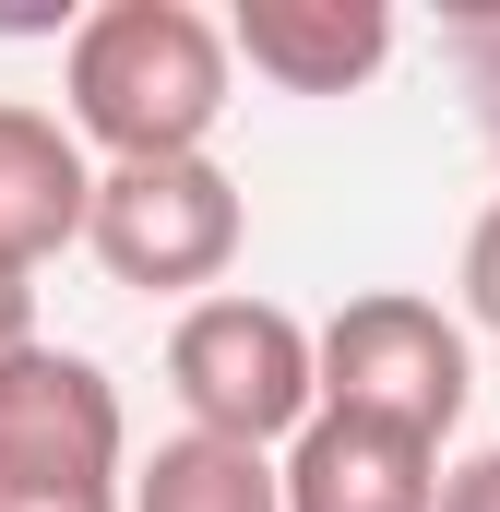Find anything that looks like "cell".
I'll return each mask as SVG.
<instances>
[{
	"label": "cell",
	"instance_id": "obj_1",
	"mask_svg": "<svg viewBox=\"0 0 500 512\" xmlns=\"http://www.w3.org/2000/svg\"><path fill=\"white\" fill-rule=\"evenodd\" d=\"M227 24L191 0H108L72 24L60 48V131L108 167H155V155H203L227 120Z\"/></svg>",
	"mask_w": 500,
	"mask_h": 512
},
{
	"label": "cell",
	"instance_id": "obj_13",
	"mask_svg": "<svg viewBox=\"0 0 500 512\" xmlns=\"http://www.w3.org/2000/svg\"><path fill=\"white\" fill-rule=\"evenodd\" d=\"M12 346H36V286L0 274V358H12Z\"/></svg>",
	"mask_w": 500,
	"mask_h": 512
},
{
	"label": "cell",
	"instance_id": "obj_9",
	"mask_svg": "<svg viewBox=\"0 0 500 512\" xmlns=\"http://www.w3.org/2000/svg\"><path fill=\"white\" fill-rule=\"evenodd\" d=\"M120 512H286V501H274V453L179 429V441H155L120 477Z\"/></svg>",
	"mask_w": 500,
	"mask_h": 512
},
{
	"label": "cell",
	"instance_id": "obj_12",
	"mask_svg": "<svg viewBox=\"0 0 500 512\" xmlns=\"http://www.w3.org/2000/svg\"><path fill=\"white\" fill-rule=\"evenodd\" d=\"M429 512H500V441H489V453H465V465H441Z\"/></svg>",
	"mask_w": 500,
	"mask_h": 512
},
{
	"label": "cell",
	"instance_id": "obj_6",
	"mask_svg": "<svg viewBox=\"0 0 500 512\" xmlns=\"http://www.w3.org/2000/svg\"><path fill=\"white\" fill-rule=\"evenodd\" d=\"M429 489H441V441L381 429V417H334V405H310V429L274 453L286 512H429Z\"/></svg>",
	"mask_w": 500,
	"mask_h": 512
},
{
	"label": "cell",
	"instance_id": "obj_8",
	"mask_svg": "<svg viewBox=\"0 0 500 512\" xmlns=\"http://www.w3.org/2000/svg\"><path fill=\"white\" fill-rule=\"evenodd\" d=\"M84 203H96V155L48 108L0 96V274L36 286V262H60L84 239Z\"/></svg>",
	"mask_w": 500,
	"mask_h": 512
},
{
	"label": "cell",
	"instance_id": "obj_10",
	"mask_svg": "<svg viewBox=\"0 0 500 512\" xmlns=\"http://www.w3.org/2000/svg\"><path fill=\"white\" fill-rule=\"evenodd\" d=\"M453 48H465V108H477V131L500 143V0H477V12L453 24Z\"/></svg>",
	"mask_w": 500,
	"mask_h": 512
},
{
	"label": "cell",
	"instance_id": "obj_2",
	"mask_svg": "<svg viewBox=\"0 0 500 512\" xmlns=\"http://www.w3.org/2000/svg\"><path fill=\"white\" fill-rule=\"evenodd\" d=\"M131 429L120 382L72 346H12L0 358V512H120Z\"/></svg>",
	"mask_w": 500,
	"mask_h": 512
},
{
	"label": "cell",
	"instance_id": "obj_4",
	"mask_svg": "<svg viewBox=\"0 0 500 512\" xmlns=\"http://www.w3.org/2000/svg\"><path fill=\"white\" fill-rule=\"evenodd\" d=\"M167 393L203 441H239V453H286L310 429V322L286 298H191L167 322Z\"/></svg>",
	"mask_w": 500,
	"mask_h": 512
},
{
	"label": "cell",
	"instance_id": "obj_11",
	"mask_svg": "<svg viewBox=\"0 0 500 512\" xmlns=\"http://www.w3.org/2000/svg\"><path fill=\"white\" fill-rule=\"evenodd\" d=\"M453 298H465V322H477V334H500V191H489V215L465 227V262H453Z\"/></svg>",
	"mask_w": 500,
	"mask_h": 512
},
{
	"label": "cell",
	"instance_id": "obj_7",
	"mask_svg": "<svg viewBox=\"0 0 500 512\" xmlns=\"http://www.w3.org/2000/svg\"><path fill=\"white\" fill-rule=\"evenodd\" d=\"M227 60H250L274 96H358L393 60V0H239Z\"/></svg>",
	"mask_w": 500,
	"mask_h": 512
},
{
	"label": "cell",
	"instance_id": "obj_3",
	"mask_svg": "<svg viewBox=\"0 0 500 512\" xmlns=\"http://www.w3.org/2000/svg\"><path fill=\"white\" fill-rule=\"evenodd\" d=\"M465 393H477V346L417 286H370V298H346L310 334V405H334V417H381V429L453 441Z\"/></svg>",
	"mask_w": 500,
	"mask_h": 512
},
{
	"label": "cell",
	"instance_id": "obj_5",
	"mask_svg": "<svg viewBox=\"0 0 500 512\" xmlns=\"http://www.w3.org/2000/svg\"><path fill=\"white\" fill-rule=\"evenodd\" d=\"M250 239V203L215 155H155V167H96V203H84V251L108 262V286L143 298H215L227 262Z\"/></svg>",
	"mask_w": 500,
	"mask_h": 512
}]
</instances>
